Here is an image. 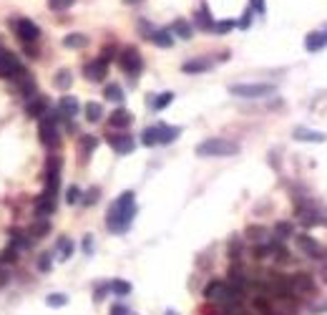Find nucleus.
<instances>
[{"label": "nucleus", "mask_w": 327, "mask_h": 315, "mask_svg": "<svg viewBox=\"0 0 327 315\" xmlns=\"http://www.w3.org/2000/svg\"><path fill=\"white\" fill-rule=\"evenodd\" d=\"M297 247L307 255V257H315V260H320V257H325V250L310 237V234H297Z\"/></svg>", "instance_id": "9"}, {"label": "nucleus", "mask_w": 327, "mask_h": 315, "mask_svg": "<svg viewBox=\"0 0 327 315\" xmlns=\"http://www.w3.org/2000/svg\"><path fill=\"white\" fill-rule=\"evenodd\" d=\"M108 144L116 154H131L136 146V141L129 134H108Z\"/></svg>", "instance_id": "8"}, {"label": "nucleus", "mask_w": 327, "mask_h": 315, "mask_svg": "<svg viewBox=\"0 0 327 315\" xmlns=\"http://www.w3.org/2000/svg\"><path fill=\"white\" fill-rule=\"evenodd\" d=\"M58 111H48V116L40 119V141L46 146H56L58 144Z\"/></svg>", "instance_id": "4"}, {"label": "nucleus", "mask_w": 327, "mask_h": 315, "mask_svg": "<svg viewBox=\"0 0 327 315\" xmlns=\"http://www.w3.org/2000/svg\"><path fill=\"white\" fill-rule=\"evenodd\" d=\"M83 250H86V252H91V237H86V240H83Z\"/></svg>", "instance_id": "46"}, {"label": "nucleus", "mask_w": 327, "mask_h": 315, "mask_svg": "<svg viewBox=\"0 0 327 315\" xmlns=\"http://www.w3.org/2000/svg\"><path fill=\"white\" fill-rule=\"evenodd\" d=\"M300 222L302 224H307V227H312V224H320L322 222V217L317 214V210H312V207H300Z\"/></svg>", "instance_id": "22"}, {"label": "nucleus", "mask_w": 327, "mask_h": 315, "mask_svg": "<svg viewBox=\"0 0 327 315\" xmlns=\"http://www.w3.org/2000/svg\"><path fill=\"white\" fill-rule=\"evenodd\" d=\"M66 300H68V298H66V295H61V293H53V295H48V298H46V303H48L51 308H61V305H66Z\"/></svg>", "instance_id": "36"}, {"label": "nucleus", "mask_w": 327, "mask_h": 315, "mask_svg": "<svg viewBox=\"0 0 327 315\" xmlns=\"http://www.w3.org/2000/svg\"><path fill=\"white\" fill-rule=\"evenodd\" d=\"M53 210H56V200H53V197L40 194L38 202H35V214H38L40 219H46L48 214H53Z\"/></svg>", "instance_id": "13"}, {"label": "nucleus", "mask_w": 327, "mask_h": 315, "mask_svg": "<svg viewBox=\"0 0 327 315\" xmlns=\"http://www.w3.org/2000/svg\"><path fill=\"white\" fill-rule=\"evenodd\" d=\"M38 267H40V270H51V252H43V257H40Z\"/></svg>", "instance_id": "42"}, {"label": "nucleus", "mask_w": 327, "mask_h": 315, "mask_svg": "<svg viewBox=\"0 0 327 315\" xmlns=\"http://www.w3.org/2000/svg\"><path fill=\"white\" fill-rule=\"evenodd\" d=\"M141 144H144V146H156V144H159V126H149V129H144V134H141Z\"/></svg>", "instance_id": "26"}, {"label": "nucleus", "mask_w": 327, "mask_h": 315, "mask_svg": "<svg viewBox=\"0 0 327 315\" xmlns=\"http://www.w3.org/2000/svg\"><path fill=\"white\" fill-rule=\"evenodd\" d=\"M229 94L239 99H262V96L274 94V86L272 84H234L229 86Z\"/></svg>", "instance_id": "3"}, {"label": "nucleus", "mask_w": 327, "mask_h": 315, "mask_svg": "<svg viewBox=\"0 0 327 315\" xmlns=\"http://www.w3.org/2000/svg\"><path fill=\"white\" fill-rule=\"evenodd\" d=\"M118 63H121V68H124L129 76H136V73L144 68L141 53H139L136 48H126V51H121V56H118Z\"/></svg>", "instance_id": "5"}, {"label": "nucleus", "mask_w": 327, "mask_h": 315, "mask_svg": "<svg viewBox=\"0 0 327 315\" xmlns=\"http://www.w3.org/2000/svg\"><path fill=\"white\" fill-rule=\"evenodd\" d=\"M51 232V222H46V219H40L38 224H33L30 227V234H33V237L35 240H40V237H46V234Z\"/></svg>", "instance_id": "28"}, {"label": "nucleus", "mask_w": 327, "mask_h": 315, "mask_svg": "<svg viewBox=\"0 0 327 315\" xmlns=\"http://www.w3.org/2000/svg\"><path fill=\"white\" fill-rule=\"evenodd\" d=\"M86 121H91V124H96V121H101V116H103V106L101 104H96V101H91V104H86Z\"/></svg>", "instance_id": "24"}, {"label": "nucleus", "mask_w": 327, "mask_h": 315, "mask_svg": "<svg viewBox=\"0 0 327 315\" xmlns=\"http://www.w3.org/2000/svg\"><path fill=\"white\" fill-rule=\"evenodd\" d=\"M20 71H23L20 61H18L10 51L0 48V76H5V78H15Z\"/></svg>", "instance_id": "6"}, {"label": "nucleus", "mask_w": 327, "mask_h": 315, "mask_svg": "<svg viewBox=\"0 0 327 315\" xmlns=\"http://www.w3.org/2000/svg\"><path fill=\"white\" fill-rule=\"evenodd\" d=\"M171 33H176L181 41H189V38L194 35V25L189 23V20H184V18H179V20H174V25H171Z\"/></svg>", "instance_id": "19"}, {"label": "nucleus", "mask_w": 327, "mask_h": 315, "mask_svg": "<svg viewBox=\"0 0 327 315\" xmlns=\"http://www.w3.org/2000/svg\"><path fill=\"white\" fill-rule=\"evenodd\" d=\"M15 33H18V38L20 41H25V43H33V41H38V35H40V28L30 20V18H20L18 23H15Z\"/></svg>", "instance_id": "7"}, {"label": "nucleus", "mask_w": 327, "mask_h": 315, "mask_svg": "<svg viewBox=\"0 0 327 315\" xmlns=\"http://www.w3.org/2000/svg\"><path fill=\"white\" fill-rule=\"evenodd\" d=\"M103 96H106L108 101H116V104H121V101H124V89H121L118 84H111V86H106Z\"/></svg>", "instance_id": "27"}, {"label": "nucleus", "mask_w": 327, "mask_h": 315, "mask_svg": "<svg viewBox=\"0 0 327 315\" xmlns=\"http://www.w3.org/2000/svg\"><path fill=\"white\" fill-rule=\"evenodd\" d=\"M124 3H129V5H136V3H141V0H124Z\"/></svg>", "instance_id": "48"}, {"label": "nucleus", "mask_w": 327, "mask_h": 315, "mask_svg": "<svg viewBox=\"0 0 327 315\" xmlns=\"http://www.w3.org/2000/svg\"><path fill=\"white\" fill-rule=\"evenodd\" d=\"M78 111H81L78 99H73V96H63V99H61V104H58V113H61V116H66V119H73Z\"/></svg>", "instance_id": "14"}, {"label": "nucleus", "mask_w": 327, "mask_h": 315, "mask_svg": "<svg viewBox=\"0 0 327 315\" xmlns=\"http://www.w3.org/2000/svg\"><path fill=\"white\" fill-rule=\"evenodd\" d=\"M106 71H108V63H103L101 58H98V61H91V63L83 68V73H86L88 81H103V78H106Z\"/></svg>", "instance_id": "10"}, {"label": "nucleus", "mask_w": 327, "mask_h": 315, "mask_svg": "<svg viewBox=\"0 0 327 315\" xmlns=\"http://www.w3.org/2000/svg\"><path fill=\"white\" fill-rule=\"evenodd\" d=\"M212 68V61L209 58H194V61H186L181 66L184 73H204V71H209Z\"/></svg>", "instance_id": "16"}, {"label": "nucleus", "mask_w": 327, "mask_h": 315, "mask_svg": "<svg viewBox=\"0 0 327 315\" xmlns=\"http://www.w3.org/2000/svg\"><path fill=\"white\" fill-rule=\"evenodd\" d=\"M194 23H196V28H199V30H212V28H214V20H212V13H209L207 3H201V8L196 10Z\"/></svg>", "instance_id": "15"}, {"label": "nucleus", "mask_w": 327, "mask_h": 315, "mask_svg": "<svg viewBox=\"0 0 327 315\" xmlns=\"http://www.w3.org/2000/svg\"><path fill=\"white\" fill-rule=\"evenodd\" d=\"M98 187H93V189H88V194L86 197H81V200H83V205H96L98 202Z\"/></svg>", "instance_id": "39"}, {"label": "nucleus", "mask_w": 327, "mask_h": 315, "mask_svg": "<svg viewBox=\"0 0 327 315\" xmlns=\"http://www.w3.org/2000/svg\"><path fill=\"white\" fill-rule=\"evenodd\" d=\"M131 121H134V116H131V111H126V108H116V111L108 116V126H113V129H126Z\"/></svg>", "instance_id": "11"}, {"label": "nucleus", "mask_w": 327, "mask_h": 315, "mask_svg": "<svg viewBox=\"0 0 327 315\" xmlns=\"http://www.w3.org/2000/svg\"><path fill=\"white\" fill-rule=\"evenodd\" d=\"M174 101V94L171 91H166V94H161V96H156L154 101H151V106L156 108V111H161V108H166L169 104Z\"/></svg>", "instance_id": "29"}, {"label": "nucleus", "mask_w": 327, "mask_h": 315, "mask_svg": "<svg viewBox=\"0 0 327 315\" xmlns=\"http://www.w3.org/2000/svg\"><path fill=\"white\" fill-rule=\"evenodd\" d=\"M249 237H254V240H264V229H249Z\"/></svg>", "instance_id": "44"}, {"label": "nucleus", "mask_w": 327, "mask_h": 315, "mask_svg": "<svg viewBox=\"0 0 327 315\" xmlns=\"http://www.w3.org/2000/svg\"><path fill=\"white\" fill-rule=\"evenodd\" d=\"M249 8H252V13H259V15L267 13V3H264V0H249Z\"/></svg>", "instance_id": "40"}, {"label": "nucleus", "mask_w": 327, "mask_h": 315, "mask_svg": "<svg viewBox=\"0 0 327 315\" xmlns=\"http://www.w3.org/2000/svg\"><path fill=\"white\" fill-rule=\"evenodd\" d=\"M96 144H98L96 136H83V139H81V151H83V156H88L96 149Z\"/></svg>", "instance_id": "32"}, {"label": "nucleus", "mask_w": 327, "mask_h": 315, "mask_svg": "<svg viewBox=\"0 0 327 315\" xmlns=\"http://www.w3.org/2000/svg\"><path fill=\"white\" fill-rule=\"evenodd\" d=\"M5 280H8V275H5V272H0V285H5Z\"/></svg>", "instance_id": "47"}, {"label": "nucleus", "mask_w": 327, "mask_h": 315, "mask_svg": "<svg viewBox=\"0 0 327 315\" xmlns=\"http://www.w3.org/2000/svg\"><path fill=\"white\" fill-rule=\"evenodd\" d=\"M252 303H254V308H257V310H259L262 315H282V310H277V308L272 305V300H269L267 295H257V298L252 300Z\"/></svg>", "instance_id": "18"}, {"label": "nucleus", "mask_w": 327, "mask_h": 315, "mask_svg": "<svg viewBox=\"0 0 327 315\" xmlns=\"http://www.w3.org/2000/svg\"><path fill=\"white\" fill-rule=\"evenodd\" d=\"M149 41L156 43V46H161V48H171L174 46V35H171V30H154L149 35Z\"/></svg>", "instance_id": "17"}, {"label": "nucleus", "mask_w": 327, "mask_h": 315, "mask_svg": "<svg viewBox=\"0 0 327 315\" xmlns=\"http://www.w3.org/2000/svg\"><path fill=\"white\" fill-rule=\"evenodd\" d=\"M111 315H129V310L121 308V305H116V308H111Z\"/></svg>", "instance_id": "45"}, {"label": "nucleus", "mask_w": 327, "mask_h": 315, "mask_svg": "<svg viewBox=\"0 0 327 315\" xmlns=\"http://www.w3.org/2000/svg\"><path fill=\"white\" fill-rule=\"evenodd\" d=\"M327 46V30H315V33H310L307 38H305V48L310 51V53H315V51H320V48H325Z\"/></svg>", "instance_id": "12"}, {"label": "nucleus", "mask_w": 327, "mask_h": 315, "mask_svg": "<svg viewBox=\"0 0 327 315\" xmlns=\"http://www.w3.org/2000/svg\"><path fill=\"white\" fill-rule=\"evenodd\" d=\"M134 214H136V200H134V192H124L118 200L111 205L108 210V217H106V224L111 232H124L129 229V224L134 222Z\"/></svg>", "instance_id": "1"}, {"label": "nucleus", "mask_w": 327, "mask_h": 315, "mask_svg": "<svg viewBox=\"0 0 327 315\" xmlns=\"http://www.w3.org/2000/svg\"><path fill=\"white\" fill-rule=\"evenodd\" d=\"M166 315H176V313H166Z\"/></svg>", "instance_id": "49"}, {"label": "nucleus", "mask_w": 327, "mask_h": 315, "mask_svg": "<svg viewBox=\"0 0 327 315\" xmlns=\"http://www.w3.org/2000/svg\"><path fill=\"white\" fill-rule=\"evenodd\" d=\"M295 139L297 141H315V144H320V141H325V134L310 131V129H295Z\"/></svg>", "instance_id": "23"}, {"label": "nucleus", "mask_w": 327, "mask_h": 315, "mask_svg": "<svg viewBox=\"0 0 327 315\" xmlns=\"http://www.w3.org/2000/svg\"><path fill=\"white\" fill-rule=\"evenodd\" d=\"M196 154L199 156H234V154H239V144L214 136V139H207V141L196 144Z\"/></svg>", "instance_id": "2"}, {"label": "nucleus", "mask_w": 327, "mask_h": 315, "mask_svg": "<svg viewBox=\"0 0 327 315\" xmlns=\"http://www.w3.org/2000/svg\"><path fill=\"white\" fill-rule=\"evenodd\" d=\"M274 232H277L279 240H287L290 234H292V224H290V222H279V224L274 227Z\"/></svg>", "instance_id": "34"}, {"label": "nucleus", "mask_w": 327, "mask_h": 315, "mask_svg": "<svg viewBox=\"0 0 327 315\" xmlns=\"http://www.w3.org/2000/svg\"><path fill=\"white\" fill-rule=\"evenodd\" d=\"M18 260V250L10 245V247H5L3 250V255H0V262H15Z\"/></svg>", "instance_id": "37"}, {"label": "nucleus", "mask_w": 327, "mask_h": 315, "mask_svg": "<svg viewBox=\"0 0 327 315\" xmlns=\"http://www.w3.org/2000/svg\"><path fill=\"white\" fill-rule=\"evenodd\" d=\"M66 202H68V205L81 202V189H78V187H68V192H66Z\"/></svg>", "instance_id": "38"}, {"label": "nucleus", "mask_w": 327, "mask_h": 315, "mask_svg": "<svg viewBox=\"0 0 327 315\" xmlns=\"http://www.w3.org/2000/svg\"><path fill=\"white\" fill-rule=\"evenodd\" d=\"M86 43H88V38L81 35V33H71V35L63 38V46H66V48H83Z\"/></svg>", "instance_id": "25"}, {"label": "nucleus", "mask_w": 327, "mask_h": 315, "mask_svg": "<svg viewBox=\"0 0 327 315\" xmlns=\"http://www.w3.org/2000/svg\"><path fill=\"white\" fill-rule=\"evenodd\" d=\"M111 290H113L116 295H129V293H131V285L124 283V280H113V283H111Z\"/></svg>", "instance_id": "35"}, {"label": "nucleus", "mask_w": 327, "mask_h": 315, "mask_svg": "<svg viewBox=\"0 0 327 315\" xmlns=\"http://www.w3.org/2000/svg\"><path fill=\"white\" fill-rule=\"evenodd\" d=\"M58 252H61V260H68L71 255H73V242L71 240H58Z\"/></svg>", "instance_id": "33"}, {"label": "nucleus", "mask_w": 327, "mask_h": 315, "mask_svg": "<svg viewBox=\"0 0 327 315\" xmlns=\"http://www.w3.org/2000/svg\"><path fill=\"white\" fill-rule=\"evenodd\" d=\"M71 81H73V76H71V71H58V76H56V86L58 89H71Z\"/></svg>", "instance_id": "30"}, {"label": "nucleus", "mask_w": 327, "mask_h": 315, "mask_svg": "<svg viewBox=\"0 0 327 315\" xmlns=\"http://www.w3.org/2000/svg\"><path fill=\"white\" fill-rule=\"evenodd\" d=\"M43 113H48V104H46V99H40V96H33L30 101H28V116H43Z\"/></svg>", "instance_id": "20"}, {"label": "nucleus", "mask_w": 327, "mask_h": 315, "mask_svg": "<svg viewBox=\"0 0 327 315\" xmlns=\"http://www.w3.org/2000/svg\"><path fill=\"white\" fill-rule=\"evenodd\" d=\"M179 134H181V129H179V126H164V124H159V144L176 141V139H179Z\"/></svg>", "instance_id": "21"}, {"label": "nucleus", "mask_w": 327, "mask_h": 315, "mask_svg": "<svg viewBox=\"0 0 327 315\" xmlns=\"http://www.w3.org/2000/svg\"><path fill=\"white\" fill-rule=\"evenodd\" d=\"M234 28H237V23H234V20H219V23H214V28H212V30H214L217 35H227V33H229V30H234Z\"/></svg>", "instance_id": "31"}, {"label": "nucleus", "mask_w": 327, "mask_h": 315, "mask_svg": "<svg viewBox=\"0 0 327 315\" xmlns=\"http://www.w3.org/2000/svg\"><path fill=\"white\" fill-rule=\"evenodd\" d=\"M249 20H252V8H249L247 13L242 15V20H239V28H249Z\"/></svg>", "instance_id": "43"}, {"label": "nucleus", "mask_w": 327, "mask_h": 315, "mask_svg": "<svg viewBox=\"0 0 327 315\" xmlns=\"http://www.w3.org/2000/svg\"><path fill=\"white\" fill-rule=\"evenodd\" d=\"M76 3V0H51V8L53 10H66V8H71Z\"/></svg>", "instance_id": "41"}]
</instances>
